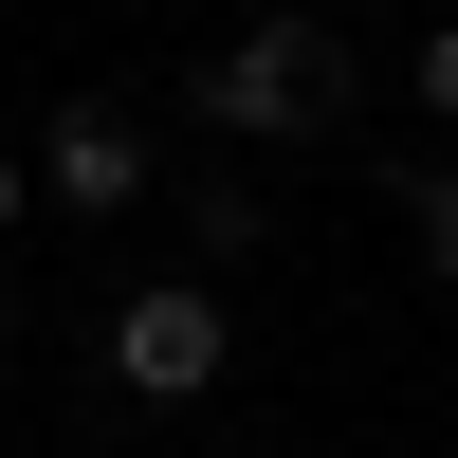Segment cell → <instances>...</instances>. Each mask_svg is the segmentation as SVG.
I'll return each instance as SVG.
<instances>
[{
	"label": "cell",
	"mask_w": 458,
	"mask_h": 458,
	"mask_svg": "<svg viewBox=\"0 0 458 458\" xmlns=\"http://www.w3.org/2000/svg\"><path fill=\"white\" fill-rule=\"evenodd\" d=\"M349 110V37L330 19H239L202 55V129H239V147H293V129H330Z\"/></svg>",
	"instance_id": "cell-1"
},
{
	"label": "cell",
	"mask_w": 458,
	"mask_h": 458,
	"mask_svg": "<svg viewBox=\"0 0 458 458\" xmlns=\"http://www.w3.org/2000/svg\"><path fill=\"white\" fill-rule=\"evenodd\" d=\"M220 367H239V330H220L202 276H147L129 312H110V386H129V403H202Z\"/></svg>",
	"instance_id": "cell-2"
},
{
	"label": "cell",
	"mask_w": 458,
	"mask_h": 458,
	"mask_svg": "<svg viewBox=\"0 0 458 458\" xmlns=\"http://www.w3.org/2000/svg\"><path fill=\"white\" fill-rule=\"evenodd\" d=\"M37 183H55L73 220H129L147 202V129L129 110H55V129H37Z\"/></svg>",
	"instance_id": "cell-3"
},
{
	"label": "cell",
	"mask_w": 458,
	"mask_h": 458,
	"mask_svg": "<svg viewBox=\"0 0 458 458\" xmlns=\"http://www.w3.org/2000/svg\"><path fill=\"white\" fill-rule=\"evenodd\" d=\"M403 220H422V257L458 276V165H422V183H403Z\"/></svg>",
	"instance_id": "cell-4"
},
{
	"label": "cell",
	"mask_w": 458,
	"mask_h": 458,
	"mask_svg": "<svg viewBox=\"0 0 458 458\" xmlns=\"http://www.w3.org/2000/svg\"><path fill=\"white\" fill-rule=\"evenodd\" d=\"M422 110H440V129H458V19L422 37Z\"/></svg>",
	"instance_id": "cell-5"
},
{
	"label": "cell",
	"mask_w": 458,
	"mask_h": 458,
	"mask_svg": "<svg viewBox=\"0 0 458 458\" xmlns=\"http://www.w3.org/2000/svg\"><path fill=\"white\" fill-rule=\"evenodd\" d=\"M0 239H19V147H0Z\"/></svg>",
	"instance_id": "cell-6"
}]
</instances>
